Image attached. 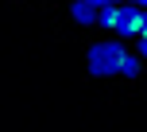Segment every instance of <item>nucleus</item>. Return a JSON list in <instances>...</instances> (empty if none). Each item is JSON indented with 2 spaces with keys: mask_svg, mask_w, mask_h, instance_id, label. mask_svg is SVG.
<instances>
[{
  "mask_svg": "<svg viewBox=\"0 0 147 132\" xmlns=\"http://www.w3.org/2000/svg\"><path fill=\"white\" fill-rule=\"evenodd\" d=\"M124 59H128V47L120 43V39L93 43L89 47V74H93V78H112V74H120Z\"/></svg>",
  "mask_w": 147,
  "mask_h": 132,
  "instance_id": "nucleus-1",
  "label": "nucleus"
},
{
  "mask_svg": "<svg viewBox=\"0 0 147 132\" xmlns=\"http://www.w3.org/2000/svg\"><path fill=\"white\" fill-rule=\"evenodd\" d=\"M140 23H143V8L140 4H116V20H112L116 35H140Z\"/></svg>",
  "mask_w": 147,
  "mask_h": 132,
  "instance_id": "nucleus-2",
  "label": "nucleus"
},
{
  "mask_svg": "<svg viewBox=\"0 0 147 132\" xmlns=\"http://www.w3.org/2000/svg\"><path fill=\"white\" fill-rule=\"evenodd\" d=\"M70 16H74V23H97V4L74 0V4H70Z\"/></svg>",
  "mask_w": 147,
  "mask_h": 132,
  "instance_id": "nucleus-3",
  "label": "nucleus"
},
{
  "mask_svg": "<svg viewBox=\"0 0 147 132\" xmlns=\"http://www.w3.org/2000/svg\"><path fill=\"white\" fill-rule=\"evenodd\" d=\"M112 20H116V4L97 8V27H112Z\"/></svg>",
  "mask_w": 147,
  "mask_h": 132,
  "instance_id": "nucleus-4",
  "label": "nucleus"
},
{
  "mask_svg": "<svg viewBox=\"0 0 147 132\" xmlns=\"http://www.w3.org/2000/svg\"><path fill=\"white\" fill-rule=\"evenodd\" d=\"M143 70V62H140V54H128L124 59V66H120V74H124V78H136V74Z\"/></svg>",
  "mask_w": 147,
  "mask_h": 132,
  "instance_id": "nucleus-5",
  "label": "nucleus"
},
{
  "mask_svg": "<svg viewBox=\"0 0 147 132\" xmlns=\"http://www.w3.org/2000/svg\"><path fill=\"white\" fill-rule=\"evenodd\" d=\"M140 59L147 62V35H140Z\"/></svg>",
  "mask_w": 147,
  "mask_h": 132,
  "instance_id": "nucleus-6",
  "label": "nucleus"
},
{
  "mask_svg": "<svg viewBox=\"0 0 147 132\" xmlns=\"http://www.w3.org/2000/svg\"><path fill=\"white\" fill-rule=\"evenodd\" d=\"M140 35H147V8H143V23H140Z\"/></svg>",
  "mask_w": 147,
  "mask_h": 132,
  "instance_id": "nucleus-7",
  "label": "nucleus"
}]
</instances>
